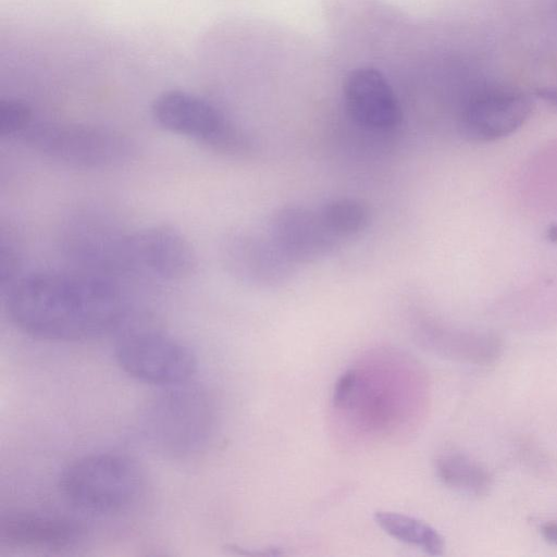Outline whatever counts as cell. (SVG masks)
I'll list each match as a JSON object with an SVG mask.
<instances>
[{
	"label": "cell",
	"mask_w": 557,
	"mask_h": 557,
	"mask_svg": "<svg viewBox=\"0 0 557 557\" xmlns=\"http://www.w3.org/2000/svg\"><path fill=\"white\" fill-rule=\"evenodd\" d=\"M18 257L10 243L1 242L0 245V285L1 290L10 287L18 277Z\"/></svg>",
	"instance_id": "ac0fdd59"
},
{
	"label": "cell",
	"mask_w": 557,
	"mask_h": 557,
	"mask_svg": "<svg viewBox=\"0 0 557 557\" xmlns=\"http://www.w3.org/2000/svg\"><path fill=\"white\" fill-rule=\"evenodd\" d=\"M436 473L446 486L474 496L485 495L492 481L485 469L459 454L441 456Z\"/></svg>",
	"instance_id": "9a60e30c"
},
{
	"label": "cell",
	"mask_w": 557,
	"mask_h": 557,
	"mask_svg": "<svg viewBox=\"0 0 557 557\" xmlns=\"http://www.w3.org/2000/svg\"><path fill=\"white\" fill-rule=\"evenodd\" d=\"M221 259L234 278L257 287L281 285L289 278L296 265L269 236L246 231L231 233L223 239Z\"/></svg>",
	"instance_id": "30bf717a"
},
{
	"label": "cell",
	"mask_w": 557,
	"mask_h": 557,
	"mask_svg": "<svg viewBox=\"0 0 557 557\" xmlns=\"http://www.w3.org/2000/svg\"><path fill=\"white\" fill-rule=\"evenodd\" d=\"M269 237L295 264L317 261L341 242L326 227L319 210L301 205L278 208L270 220Z\"/></svg>",
	"instance_id": "8fae6325"
},
{
	"label": "cell",
	"mask_w": 557,
	"mask_h": 557,
	"mask_svg": "<svg viewBox=\"0 0 557 557\" xmlns=\"http://www.w3.org/2000/svg\"><path fill=\"white\" fill-rule=\"evenodd\" d=\"M115 360L129 376L149 384L177 386L197 370L194 352L181 342L154 331H133L115 344Z\"/></svg>",
	"instance_id": "8992f818"
},
{
	"label": "cell",
	"mask_w": 557,
	"mask_h": 557,
	"mask_svg": "<svg viewBox=\"0 0 557 557\" xmlns=\"http://www.w3.org/2000/svg\"><path fill=\"white\" fill-rule=\"evenodd\" d=\"M170 388L147 410L145 430L162 451L184 455L206 441L211 425V408L206 394L194 387Z\"/></svg>",
	"instance_id": "5b68a950"
},
{
	"label": "cell",
	"mask_w": 557,
	"mask_h": 557,
	"mask_svg": "<svg viewBox=\"0 0 557 557\" xmlns=\"http://www.w3.org/2000/svg\"><path fill=\"white\" fill-rule=\"evenodd\" d=\"M4 293L9 319L21 331L49 341H83L115 329L127 311L112 277L73 270L18 277Z\"/></svg>",
	"instance_id": "6da1fadb"
},
{
	"label": "cell",
	"mask_w": 557,
	"mask_h": 557,
	"mask_svg": "<svg viewBox=\"0 0 557 557\" xmlns=\"http://www.w3.org/2000/svg\"><path fill=\"white\" fill-rule=\"evenodd\" d=\"M523 91L507 86H484L465 99L459 111L461 134L472 141H492L521 127L532 112Z\"/></svg>",
	"instance_id": "ba28073f"
},
{
	"label": "cell",
	"mask_w": 557,
	"mask_h": 557,
	"mask_svg": "<svg viewBox=\"0 0 557 557\" xmlns=\"http://www.w3.org/2000/svg\"><path fill=\"white\" fill-rule=\"evenodd\" d=\"M318 210L326 227L339 240L361 233L371 219L369 207L350 197L329 200Z\"/></svg>",
	"instance_id": "2e32d148"
},
{
	"label": "cell",
	"mask_w": 557,
	"mask_h": 557,
	"mask_svg": "<svg viewBox=\"0 0 557 557\" xmlns=\"http://www.w3.org/2000/svg\"><path fill=\"white\" fill-rule=\"evenodd\" d=\"M32 124V110L17 99H3L0 102V136L11 137L23 134Z\"/></svg>",
	"instance_id": "e0dca14e"
},
{
	"label": "cell",
	"mask_w": 557,
	"mask_h": 557,
	"mask_svg": "<svg viewBox=\"0 0 557 557\" xmlns=\"http://www.w3.org/2000/svg\"><path fill=\"white\" fill-rule=\"evenodd\" d=\"M543 537L552 544H557V522H546L541 528Z\"/></svg>",
	"instance_id": "ffe728a7"
},
{
	"label": "cell",
	"mask_w": 557,
	"mask_h": 557,
	"mask_svg": "<svg viewBox=\"0 0 557 557\" xmlns=\"http://www.w3.org/2000/svg\"><path fill=\"white\" fill-rule=\"evenodd\" d=\"M344 101L352 120L364 128L386 132L401 123L399 101L376 69L363 66L351 71L344 83Z\"/></svg>",
	"instance_id": "7c38bea8"
},
{
	"label": "cell",
	"mask_w": 557,
	"mask_h": 557,
	"mask_svg": "<svg viewBox=\"0 0 557 557\" xmlns=\"http://www.w3.org/2000/svg\"><path fill=\"white\" fill-rule=\"evenodd\" d=\"M59 488L65 500L79 510L112 515L136 502L143 478L137 465L124 455L90 454L64 468Z\"/></svg>",
	"instance_id": "7a4b0ae2"
},
{
	"label": "cell",
	"mask_w": 557,
	"mask_h": 557,
	"mask_svg": "<svg viewBox=\"0 0 557 557\" xmlns=\"http://www.w3.org/2000/svg\"><path fill=\"white\" fill-rule=\"evenodd\" d=\"M197 267L195 249L177 228L151 225L128 232L126 239L127 273H144L163 281H182Z\"/></svg>",
	"instance_id": "9c48e42d"
},
{
	"label": "cell",
	"mask_w": 557,
	"mask_h": 557,
	"mask_svg": "<svg viewBox=\"0 0 557 557\" xmlns=\"http://www.w3.org/2000/svg\"><path fill=\"white\" fill-rule=\"evenodd\" d=\"M21 136L42 157L78 169L116 168L136 154V146L126 135L88 124L32 123Z\"/></svg>",
	"instance_id": "3957f363"
},
{
	"label": "cell",
	"mask_w": 557,
	"mask_h": 557,
	"mask_svg": "<svg viewBox=\"0 0 557 557\" xmlns=\"http://www.w3.org/2000/svg\"><path fill=\"white\" fill-rule=\"evenodd\" d=\"M95 212H82L71 218L62 232L65 255L77 270L114 278L126 271V238L110 221Z\"/></svg>",
	"instance_id": "52a82bcc"
},
{
	"label": "cell",
	"mask_w": 557,
	"mask_h": 557,
	"mask_svg": "<svg viewBox=\"0 0 557 557\" xmlns=\"http://www.w3.org/2000/svg\"><path fill=\"white\" fill-rule=\"evenodd\" d=\"M82 535L76 521L54 515L14 512L0 521L1 542L15 547L61 550L74 546Z\"/></svg>",
	"instance_id": "4fadbf2b"
},
{
	"label": "cell",
	"mask_w": 557,
	"mask_h": 557,
	"mask_svg": "<svg viewBox=\"0 0 557 557\" xmlns=\"http://www.w3.org/2000/svg\"><path fill=\"white\" fill-rule=\"evenodd\" d=\"M548 236H549V238L552 240H557V226H555L554 228L549 230Z\"/></svg>",
	"instance_id": "44dd1931"
},
{
	"label": "cell",
	"mask_w": 557,
	"mask_h": 557,
	"mask_svg": "<svg viewBox=\"0 0 557 557\" xmlns=\"http://www.w3.org/2000/svg\"><path fill=\"white\" fill-rule=\"evenodd\" d=\"M151 115L165 131L213 151L237 157L255 151V141L245 132L232 124L214 104L195 94L165 90L154 98Z\"/></svg>",
	"instance_id": "277c9868"
},
{
	"label": "cell",
	"mask_w": 557,
	"mask_h": 557,
	"mask_svg": "<svg viewBox=\"0 0 557 557\" xmlns=\"http://www.w3.org/2000/svg\"><path fill=\"white\" fill-rule=\"evenodd\" d=\"M374 520L385 533L401 543L416 546L433 556H440L444 552L443 536L421 520L391 511H376Z\"/></svg>",
	"instance_id": "5bb4252c"
},
{
	"label": "cell",
	"mask_w": 557,
	"mask_h": 557,
	"mask_svg": "<svg viewBox=\"0 0 557 557\" xmlns=\"http://www.w3.org/2000/svg\"><path fill=\"white\" fill-rule=\"evenodd\" d=\"M535 95L550 106L557 107V85L539 88Z\"/></svg>",
	"instance_id": "d6986e66"
}]
</instances>
